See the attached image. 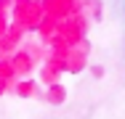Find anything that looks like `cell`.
Segmentation results:
<instances>
[]
</instances>
